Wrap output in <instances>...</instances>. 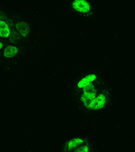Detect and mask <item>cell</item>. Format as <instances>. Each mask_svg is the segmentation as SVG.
Returning <instances> with one entry per match:
<instances>
[{"mask_svg":"<svg viewBox=\"0 0 135 152\" xmlns=\"http://www.w3.org/2000/svg\"><path fill=\"white\" fill-rule=\"evenodd\" d=\"M2 48H3V43H2L1 41H0V50H1Z\"/></svg>","mask_w":135,"mask_h":152,"instance_id":"obj_9","label":"cell"},{"mask_svg":"<svg viewBox=\"0 0 135 152\" xmlns=\"http://www.w3.org/2000/svg\"><path fill=\"white\" fill-rule=\"evenodd\" d=\"M105 103V97L104 95L101 94L97 97L95 98L94 105H93V109L98 110L104 106Z\"/></svg>","mask_w":135,"mask_h":152,"instance_id":"obj_5","label":"cell"},{"mask_svg":"<svg viewBox=\"0 0 135 152\" xmlns=\"http://www.w3.org/2000/svg\"><path fill=\"white\" fill-rule=\"evenodd\" d=\"M17 28H18L20 33L23 36H26L28 34L29 27L28 24L25 23H20L17 24Z\"/></svg>","mask_w":135,"mask_h":152,"instance_id":"obj_7","label":"cell"},{"mask_svg":"<svg viewBox=\"0 0 135 152\" xmlns=\"http://www.w3.org/2000/svg\"><path fill=\"white\" fill-rule=\"evenodd\" d=\"M18 48L16 46H9L7 47L4 51V55L6 58H12L17 54Z\"/></svg>","mask_w":135,"mask_h":152,"instance_id":"obj_6","label":"cell"},{"mask_svg":"<svg viewBox=\"0 0 135 152\" xmlns=\"http://www.w3.org/2000/svg\"><path fill=\"white\" fill-rule=\"evenodd\" d=\"M83 91L82 101L83 104L88 108H93L94 102L96 98V89L92 84H90L85 87Z\"/></svg>","mask_w":135,"mask_h":152,"instance_id":"obj_1","label":"cell"},{"mask_svg":"<svg viewBox=\"0 0 135 152\" xmlns=\"http://www.w3.org/2000/svg\"><path fill=\"white\" fill-rule=\"evenodd\" d=\"M96 78L97 77L95 75H90L87 76V77H85L84 78H82L80 82H78V88H80V89L81 88H85V87H87V85H90V83L93 82V80L96 79Z\"/></svg>","mask_w":135,"mask_h":152,"instance_id":"obj_4","label":"cell"},{"mask_svg":"<svg viewBox=\"0 0 135 152\" xmlns=\"http://www.w3.org/2000/svg\"><path fill=\"white\" fill-rule=\"evenodd\" d=\"M10 35V29L6 22L0 20V37L7 38Z\"/></svg>","mask_w":135,"mask_h":152,"instance_id":"obj_3","label":"cell"},{"mask_svg":"<svg viewBox=\"0 0 135 152\" xmlns=\"http://www.w3.org/2000/svg\"><path fill=\"white\" fill-rule=\"evenodd\" d=\"M73 8L81 13H87L90 10L89 4L84 0H76L73 2Z\"/></svg>","mask_w":135,"mask_h":152,"instance_id":"obj_2","label":"cell"},{"mask_svg":"<svg viewBox=\"0 0 135 152\" xmlns=\"http://www.w3.org/2000/svg\"><path fill=\"white\" fill-rule=\"evenodd\" d=\"M83 142H84V140L82 139H74L72 140H71L70 141L68 142V149H71L74 148H76V147L79 146L80 145L82 144Z\"/></svg>","mask_w":135,"mask_h":152,"instance_id":"obj_8","label":"cell"}]
</instances>
